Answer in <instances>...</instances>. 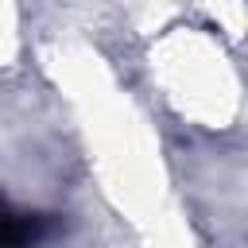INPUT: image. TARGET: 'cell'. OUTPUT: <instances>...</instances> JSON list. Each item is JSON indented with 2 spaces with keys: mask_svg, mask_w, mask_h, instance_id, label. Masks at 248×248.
Masks as SVG:
<instances>
[{
  "mask_svg": "<svg viewBox=\"0 0 248 248\" xmlns=\"http://www.w3.org/2000/svg\"><path fill=\"white\" fill-rule=\"evenodd\" d=\"M35 236H39L35 217L12 213V209L0 202V244H23V240H35Z\"/></svg>",
  "mask_w": 248,
  "mask_h": 248,
  "instance_id": "1",
  "label": "cell"
}]
</instances>
